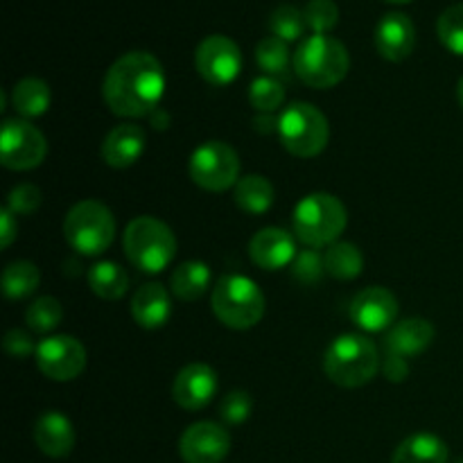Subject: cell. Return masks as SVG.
Returning <instances> with one entry per match:
<instances>
[{
	"label": "cell",
	"instance_id": "cell-28",
	"mask_svg": "<svg viewBox=\"0 0 463 463\" xmlns=\"http://www.w3.org/2000/svg\"><path fill=\"white\" fill-rule=\"evenodd\" d=\"M39 283V267L27 260L9 262L3 271V292L9 301H18V298H25L30 294H34Z\"/></svg>",
	"mask_w": 463,
	"mask_h": 463
},
{
	"label": "cell",
	"instance_id": "cell-35",
	"mask_svg": "<svg viewBox=\"0 0 463 463\" xmlns=\"http://www.w3.org/2000/svg\"><path fill=\"white\" fill-rule=\"evenodd\" d=\"M253 401L247 392L238 389V392H231L222 398L220 402V419L226 425H242L244 420L251 416Z\"/></svg>",
	"mask_w": 463,
	"mask_h": 463
},
{
	"label": "cell",
	"instance_id": "cell-9",
	"mask_svg": "<svg viewBox=\"0 0 463 463\" xmlns=\"http://www.w3.org/2000/svg\"><path fill=\"white\" fill-rule=\"evenodd\" d=\"M190 179L208 193H224L240 181V156L224 140H208L190 156Z\"/></svg>",
	"mask_w": 463,
	"mask_h": 463
},
{
	"label": "cell",
	"instance_id": "cell-7",
	"mask_svg": "<svg viewBox=\"0 0 463 463\" xmlns=\"http://www.w3.org/2000/svg\"><path fill=\"white\" fill-rule=\"evenodd\" d=\"M279 138L283 147L297 158H315L326 149L330 138L328 118L307 102H294L280 113Z\"/></svg>",
	"mask_w": 463,
	"mask_h": 463
},
{
	"label": "cell",
	"instance_id": "cell-6",
	"mask_svg": "<svg viewBox=\"0 0 463 463\" xmlns=\"http://www.w3.org/2000/svg\"><path fill=\"white\" fill-rule=\"evenodd\" d=\"M346 224V208L335 194H307L294 208V233L310 249L330 247L337 242Z\"/></svg>",
	"mask_w": 463,
	"mask_h": 463
},
{
	"label": "cell",
	"instance_id": "cell-21",
	"mask_svg": "<svg viewBox=\"0 0 463 463\" xmlns=\"http://www.w3.org/2000/svg\"><path fill=\"white\" fill-rule=\"evenodd\" d=\"M437 337V330L428 319H405L393 326L387 335V353L398 357L420 355Z\"/></svg>",
	"mask_w": 463,
	"mask_h": 463
},
{
	"label": "cell",
	"instance_id": "cell-32",
	"mask_svg": "<svg viewBox=\"0 0 463 463\" xmlns=\"http://www.w3.org/2000/svg\"><path fill=\"white\" fill-rule=\"evenodd\" d=\"M63 319V307L57 298L41 297L27 307L25 321L34 333H50L57 328Z\"/></svg>",
	"mask_w": 463,
	"mask_h": 463
},
{
	"label": "cell",
	"instance_id": "cell-1",
	"mask_svg": "<svg viewBox=\"0 0 463 463\" xmlns=\"http://www.w3.org/2000/svg\"><path fill=\"white\" fill-rule=\"evenodd\" d=\"M165 95V72L154 54L134 50L113 63L104 75L102 98L120 118L152 116Z\"/></svg>",
	"mask_w": 463,
	"mask_h": 463
},
{
	"label": "cell",
	"instance_id": "cell-43",
	"mask_svg": "<svg viewBox=\"0 0 463 463\" xmlns=\"http://www.w3.org/2000/svg\"><path fill=\"white\" fill-rule=\"evenodd\" d=\"M459 463H463V461H459Z\"/></svg>",
	"mask_w": 463,
	"mask_h": 463
},
{
	"label": "cell",
	"instance_id": "cell-38",
	"mask_svg": "<svg viewBox=\"0 0 463 463\" xmlns=\"http://www.w3.org/2000/svg\"><path fill=\"white\" fill-rule=\"evenodd\" d=\"M3 346L12 357H27V355H32V353H36L34 339H32L30 335L21 328L9 330L3 339Z\"/></svg>",
	"mask_w": 463,
	"mask_h": 463
},
{
	"label": "cell",
	"instance_id": "cell-20",
	"mask_svg": "<svg viewBox=\"0 0 463 463\" xmlns=\"http://www.w3.org/2000/svg\"><path fill=\"white\" fill-rule=\"evenodd\" d=\"M131 315H134V321L140 328H163L172 315L170 292L161 283L143 285L131 298Z\"/></svg>",
	"mask_w": 463,
	"mask_h": 463
},
{
	"label": "cell",
	"instance_id": "cell-11",
	"mask_svg": "<svg viewBox=\"0 0 463 463\" xmlns=\"http://www.w3.org/2000/svg\"><path fill=\"white\" fill-rule=\"evenodd\" d=\"M194 66L211 86H229L242 71V52L229 36L211 34L194 50Z\"/></svg>",
	"mask_w": 463,
	"mask_h": 463
},
{
	"label": "cell",
	"instance_id": "cell-14",
	"mask_svg": "<svg viewBox=\"0 0 463 463\" xmlns=\"http://www.w3.org/2000/svg\"><path fill=\"white\" fill-rule=\"evenodd\" d=\"M401 306L387 288H366L351 303V319L364 333H380L396 324Z\"/></svg>",
	"mask_w": 463,
	"mask_h": 463
},
{
	"label": "cell",
	"instance_id": "cell-12",
	"mask_svg": "<svg viewBox=\"0 0 463 463\" xmlns=\"http://www.w3.org/2000/svg\"><path fill=\"white\" fill-rule=\"evenodd\" d=\"M34 355L41 373L54 383H71L86 369V348L71 335L45 337L39 342Z\"/></svg>",
	"mask_w": 463,
	"mask_h": 463
},
{
	"label": "cell",
	"instance_id": "cell-18",
	"mask_svg": "<svg viewBox=\"0 0 463 463\" xmlns=\"http://www.w3.org/2000/svg\"><path fill=\"white\" fill-rule=\"evenodd\" d=\"M145 147H147V134H145L143 127L125 122V125H118L116 129L109 131L102 143V158L107 165L125 170L143 156Z\"/></svg>",
	"mask_w": 463,
	"mask_h": 463
},
{
	"label": "cell",
	"instance_id": "cell-34",
	"mask_svg": "<svg viewBox=\"0 0 463 463\" xmlns=\"http://www.w3.org/2000/svg\"><path fill=\"white\" fill-rule=\"evenodd\" d=\"M306 14V23L315 34H328L335 30L339 21V7L335 0H310L303 9Z\"/></svg>",
	"mask_w": 463,
	"mask_h": 463
},
{
	"label": "cell",
	"instance_id": "cell-8",
	"mask_svg": "<svg viewBox=\"0 0 463 463\" xmlns=\"http://www.w3.org/2000/svg\"><path fill=\"white\" fill-rule=\"evenodd\" d=\"M63 235L81 256H99L111 247L116 238V220L104 203L86 199L68 211Z\"/></svg>",
	"mask_w": 463,
	"mask_h": 463
},
{
	"label": "cell",
	"instance_id": "cell-22",
	"mask_svg": "<svg viewBox=\"0 0 463 463\" xmlns=\"http://www.w3.org/2000/svg\"><path fill=\"white\" fill-rule=\"evenodd\" d=\"M392 463H448V446L437 434L416 432L396 448Z\"/></svg>",
	"mask_w": 463,
	"mask_h": 463
},
{
	"label": "cell",
	"instance_id": "cell-24",
	"mask_svg": "<svg viewBox=\"0 0 463 463\" xmlns=\"http://www.w3.org/2000/svg\"><path fill=\"white\" fill-rule=\"evenodd\" d=\"M50 102H52L50 86L39 77H25L12 90V107L16 109L18 116H23V120L43 116L50 109Z\"/></svg>",
	"mask_w": 463,
	"mask_h": 463
},
{
	"label": "cell",
	"instance_id": "cell-3",
	"mask_svg": "<svg viewBox=\"0 0 463 463\" xmlns=\"http://www.w3.org/2000/svg\"><path fill=\"white\" fill-rule=\"evenodd\" d=\"M211 306L226 328L249 330L265 317V294L249 276L224 274L213 288Z\"/></svg>",
	"mask_w": 463,
	"mask_h": 463
},
{
	"label": "cell",
	"instance_id": "cell-39",
	"mask_svg": "<svg viewBox=\"0 0 463 463\" xmlns=\"http://www.w3.org/2000/svg\"><path fill=\"white\" fill-rule=\"evenodd\" d=\"M16 235H18L16 215H14L9 208H3V211H0V247L3 249L12 247Z\"/></svg>",
	"mask_w": 463,
	"mask_h": 463
},
{
	"label": "cell",
	"instance_id": "cell-30",
	"mask_svg": "<svg viewBox=\"0 0 463 463\" xmlns=\"http://www.w3.org/2000/svg\"><path fill=\"white\" fill-rule=\"evenodd\" d=\"M256 61L269 77H285L289 72V50L279 36H267L258 43Z\"/></svg>",
	"mask_w": 463,
	"mask_h": 463
},
{
	"label": "cell",
	"instance_id": "cell-16",
	"mask_svg": "<svg viewBox=\"0 0 463 463\" xmlns=\"http://www.w3.org/2000/svg\"><path fill=\"white\" fill-rule=\"evenodd\" d=\"M375 48L387 61H402L416 48V27L407 14L389 12L375 27Z\"/></svg>",
	"mask_w": 463,
	"mask_h": 463
},
{
	"label": "cell",
	"instance_id": "cell-2",
	"mask_svg": "<svg viewBox=\"0 0 463 463\" xmlns=\"http://www.w3.org/2000/svg\"><path fill=\"white\" fill-rule=\"evenodd\" d=\"M292 68L310 89H333L348 75L351 57L342 41L328 34H312L294 52Z\"/></svg>",
	"mask_w": 463,
	"mask_h": 463
},
{
	"label": "cell",
	"instance_id": "cell-5",
	"mask_svg": "<svg viewBox=\"0 0 463 463\" xmlns=\"http://www.w3.org/2000/svg\"><path fill=\"white\" fill-rule=\"evenodd\" d=\"M324 371L339 387H364L380 371L378 348L362 335H342L326 351Z\"/></svg>",
	"mask_w": 463,
	"mask_h": 463
},
{
	"label": "cell",
	"instance_id": "cell-15",
	"mask_svg": "<svg viewBox=\"0 0 463 463\" xmlns=\"http://www.w3.org/2000/svg\"><path fill=\"white\" fill-rule=\"evenodd\" d=\"M217 387L220 383H217L215 371L202 362H193L179 371L175 384H172V396L181 410L199 411L211 405Z\"/></svg>",
	"mask_w": 463,
	"mask_h": 463
},
{
	"label": "cell",
	"instance_id": "cell-26",
	"mask_svg": "<svg viewBox=\"0 0 463 463\" xmlns=\"http://www.w3.org/2000/svg\"><path fill=\"white\" fill-rule=\"evenodd\" d=\"M89 285L104 301H118L125 297L127 288H129V276H127L125 267H120L118 262L104 260L90 267Z\"/></svg>",
	"mask_w": 463,
	"mask_h": 463
},
{
	"label": "cell",
	"instance_id": "cell-33",
	"mask_svg": "<svg viewBox=\"0 0 463 463\" xmlns=\"http://www.w3.org/2000/svg\"><path fill=\"white\" fill-rule=\"evenodd\" d=\"M437 32L441 43L446 45L450 52L463 57V3L452 5L446 12L439 16Z\"/></svg>",
	"mask_w": 463,
	"mask_h": 463
},
{
	"label": "cell",
	"instance_id": "cell-13",
	"mask_svg": "<svg viewBox=\"0 0 463 463\" xmlns=\"http://www.w3.org/2000/svg\"><path fill=\"white\" fill-rule=\"evenodd\" d=\"M229 452V430L213 420L190 425L179 439V455L185 463H222Z\"/></svg>",
	"mask_w": 463,
	"mask_h": 463
},
{
	"label": "cell",
	"instance_id": "cell-29",
	"mask_svg": "<svg viewBox=\"0 0 463 463\" xmlns=\"http://www.w3.org/2000/svg\"><path fill=\"white\" fill-rule=\"evenodd\" d=\"M306 27V14L298 7H294V5H280L269 16L271 36H279L285 43H292V41L301 39Z\"/></svg>",
	"mask_w": 463,
	"mask_h": 463
},
{
	"label": "cell",
	"instance_id": "cell-4",
	"mask_svg": "<svg viewBox=\"0 0 463 463\" xmlns=\"http://www.w3.org/2000/svg\"><path fill=\"white\" fill-rule=\"evenodd\" d=\"M125 256L136 269L145 274H158L176 256V238L165 222L156 217H136L127 224L122 235Z\"/></svg>",
	"mask_w": 463,
	"mask_h": 463
},
{
	"label": "cell",
	"instance_id": "cell-36",
	"mask_svg": "<svg viewBox=\"0 0 463 463\" xmlns=\"http://www.w3.org/2000/svg\"><path fill=\"white\" fill-rule=\"evenodd\" d=\"M324 271H326L324 258H321L315 249H310V251L306 249V251L297 253V258H294L292 262L294 279L303 285H315L317 280L321 279Z\"/></svg>",
	"mask_w": 463,
	"mask_h": 463
},
{
	"label": "cell",
	"instance_id": "cell-27",
	"mask_svg": "<svg viewBox=\"0 0 463 463\" xmlns=\"http://www.w3.org/2000/svg\"><path fill=\"white\" fill-rule=\"evenodd\" d=\"M326 274L339 280H353L355 276L362 274L364 267V256L360 249L351 242H335L330 244L328 251L324 256Z\"/></svg>",
	"mask_w": 463,
	"mask_h": 463
},
{
	"label": "cell",
	"instance_id": "cell-10",
	"mask_svg": "<svg viewBox=\"0 0 463 463\" xmlns=\"http://www.w3.org/2000/svg\"><path fill=\"white\" fill-rule=\"evenodd\" d=\"M45 152H48V145H45L43 134L32 122L23 120V118L3 122V131H0V161H3L7 170H34V167L43 163Z\"/></svg>",
	"mask_w": 463,
	"mask_h": 463
},
{
	"label": "cell",
	"instance_id": "cell-41",
	"mask_svg": "<svg viewBox=\"0 0 463 463\" xmlns=\"http://www.w3.org/2000/svg\"><path fill=\"white\" fill-rule=\"evenodd\" d=\"M457 98H459V104L463 109V77L459 80V84H457Z\"/></svg>",
	"mask_w": 463,
	"mask_h": 463
},
{
	"label": "cell",
	"instance_id": "cell-31",
	"mask_svg": "<svg viewBox=\"0 0 463 463\" xmlns=\"http://www.w3.org/2000/svg\"><path fill=\"white\" fill-rule=\"evenodd\" d=\"M249 102L258 113H274L285 102L283 84L269 75L256 77L249 86Z\"/></svg>",
	"mask_w": 463,
	"mask_h": 463
},
{
	"label": "cell",
	"instance_id": "cell-17",
	"mask_svg": "<svg viewBox=\"0 0 463 463\" xmlns=\"http://www.w3.org/2000/svg\"><path fill=\"white\" fill-rule=\"evenodd\" d=\"M249 256L260 269L279 271L283 267L292 265L297 258V244L294 238L285 229L279 226H267L258 231L249 242Z\"/></svg>",
	"mask_w": 463,
	"mask_h": 463
},
{
	"label": "cell",
	"instance_id": "cell-23",
	"mask_svg": "<svg viewBox=\"0 0 463 463\" xmlns=\"http://www.w3.org/2000/svg\"><path fill=\"white\" fill-rule=\"evenodd\" d=\"M233 202L249 215H265L274 203V185L262 175H249L235 184Z\"/></svg>",
	"mask_w": 463,
	"mask_h": 463
},
{
	"label": "cell",
	"instance_id": "cell-42",
	"mask_svg": "<svg viewBox=\"0 0 463 463\" xmlns=\"http://www.w3.org/2000/svg\"><path fill=\"white\" fill-rule=\"evenodd\" d=\"M387 3H393V5H407V3H411V0H387Z\"/></svg>",
	"mask_w": 463,
	"mask_h": 463
},
{
	"label": "cell",
	"instance_id": "cell-19",
	"mask_svg": "<svg viewBox=\"0 0 463 463\" xmlns=\"http://www.w3.org/2000/svg\"><path fill=\"white\" fill-rule=\"evenodd\" d=\"M34 443L45 457L63 459L75 448V428L61 411H43L34 420Z\"/></svg>",
	"mask_w": 463,
	"mask_h": 463
},
{
	"label": "cell",
	"instance_id": "cell-25",
	"mask_svg": "<svg viewBox=\"0 0 463 463\" xmlns=\"http://www.w3.org/2000/svg\"><path fill=\"white\" fill-rule=\"evenodd\" d=\"M172 294L185 303H193L203 297V292L211 285V267L206 262L188 260L179 265L172 274Z\"/></svg>",
	"mask_w": 463,
	"mask_h": 463
},
{
	"label": "cell",
	"instance_id": "cell-40",
	"mask_svg": "<svg viewBox=\"0 0 463 463\" xmlns=\"http://www.w3.org/2000/svg\"><path fill=\"white\" fill-rule=\"evenodd\" d=\"M383 371L384 375H387L389 383H402V380H407V375H410V364H407L405 357L389 355L387 353V360H384Z\"/></svg>",
	"mask_w": 463,
	"mask_h": 463
},
{
	"label": "cell",
	"instance_id": "cell-37",
	"mask_svg": "<svg viewBox=\"0 0 463 463\" xmlns=\"http://www.w3.org/2000/svg\"><path fill=\"white\" fill-rule=\"evenodd\" d=\"M41 206V190L32 184H21L9 193L7 208L14 215H32Z\"/></svg>",
	"mask_w": 463,
	"mask_h": 463
}]
</instances>
